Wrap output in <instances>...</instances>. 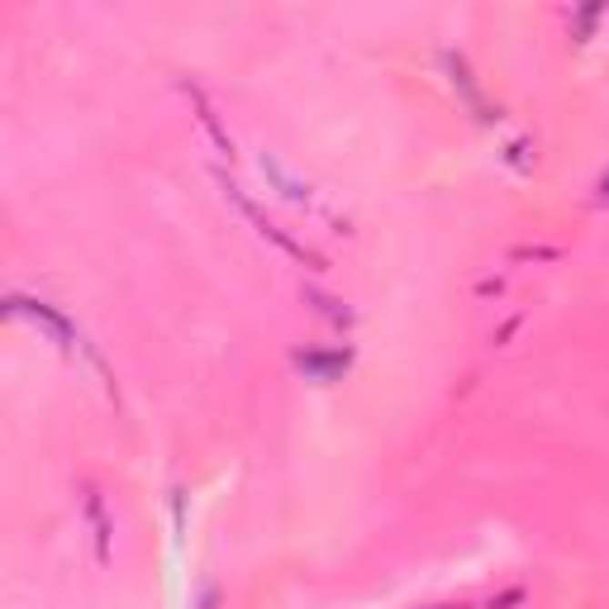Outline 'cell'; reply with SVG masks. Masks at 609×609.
I'll use <instances>...</instances> for the list:
<instances>
[{
    "mask_svg": "<svg viewBox=\"0 0 609 609\" xmlns=\"http://www.w3.org/2000/svg\"><path fill=\"white\" fill-rule=\"evenodd\" d=\"M600 191H604V200H609V177H604V186H600Z\"/></svg>",
    "mask_w": 609,
    "mask_h": 609,
    "instance_id": "1",
    "label": "cell"
},
{
    "mask_svg": "<svg viewBox=\"0 0 609 609\" xmlns=\"http://www.w3.org/2000/svg\"><path fill=\"white\" fill-rule=\"evenodd\" d=\"M438 609H452V604H438Z\"/></svg>",
    "mask_w": 609,
    "mask_h": 609,
    "instance_id": "2",
    "label": "cell"
}]
</instances>
